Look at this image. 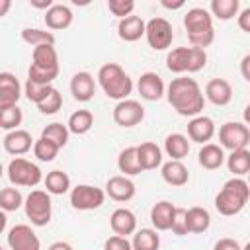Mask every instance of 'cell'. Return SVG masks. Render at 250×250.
Returning a JSON list of instances; mask_svg holds the SVG:
<instances>
[{"label":"cell","mask_w":250,"mask_h":250,"mask_svg":"<svg viewBox=\"0 0 250 250\" xmlns=\"http://www.w3.org/2000/svg\"><path fill=\"white\" fill-rule=\"evenodd\" d=\"M213 135H215V123H213L211 117L197 115V117L189 119V123H188V137H189V141L207 145L213 139Z\"/></svg>","instance_id":"2e32d148"},{"label":"cell","mask_w":250,"mask_h":250,"mask_svg":"<svg viewBox=\"0 0 250 250\" xmlns=\"http://www.w3.org/2000/svg\"><path fill=\"white\" fill-rule=\"evenodd\" d=\"M23 203H25V199H23V195H21V191L18 188H4L0 191V207L4 211H8V213L10 211H18Z\"/></svg>","instance_id":"74e56055"},{"label":"cell","mask_w":250,"mask_h":250,"mask_svg":"<svg viewBox=\"0 0 250 250\" xmlns=\"http://www.w3.org/2000/svg\"><path fill=\"white\" fill-rule=\"evenodd\" d=\"M205 98L215 105H227L232 100V86L225 78H213L205 86Z\"/></svg>","instance_id":"603a6c76"},{"label":"cell","mask_w":250,"mask_h":250,"mask_svg":"<svg viewBox=\"0 0 250 250\" xmlns=\"http://www.w3.org/2000/svg\"><path fill=\"white\" fill-rule=\"evenodd\" d=\"M23 121V113L18 105H12V107H6V109H0V127L4 131H16Z\"/></svg>","instance_id":"f35d334b"},{"label":"cell","mask_w":250,"mask_h":250,"mask_svg":"<svg viewBox=\"0 0 250 250\" xmlns=\"http://www.w3.org/2000/svg\"><path fill=\"white\" fill-rule=\"evenodd\" d=\"M61 107H62V96H61V92H59L57 88H53L51 94H49L41 104H37V109H39L41 113H45V115H53V113H57Z\"/></svg>","instance_id":"b9f144b4"},{"label":"cell","mask_w":250,"mask_h":250,"mask_svg":"<svg viewBox=\"0 0 250 250\" xmlns=\"http://www.w3.org/2000/svg\"><path fill=\"white\" fill-rule=\"evenodd\" d=\"M25 217L31 221L35 227H45L51 221L53 215V203H51V193L45 189H33L23 203Z\"/></svg>","instance_id":"ba28073f"},{"label":"cell","mask_w":250,"mask_h":250,"mask_svg":"<svg viewBox=\"0 0 250 250\" xmlns=\"http://www.w3.org/2000/svg\"><path fill=\"white\" fill-rule=\"evenodd\" d=\"M70 94L76 102H90L96 94V80L90 72H76L70 80Z\"/></svg>","instance_id":"ac0fdd59"},{"label":"cell","mask_w":250,"mask_h":250,"mask_svg":"<svg viewBox=\"0 0 250 250\" xmlns=\"http://www.w3.org/2000/svg\"><path fill=\"white\" fill-rule=\"evenodd\" d=\"M68 135H70L68 127L62 125V123H59V121L49 123V125L41 131V137L47 139V141H51V143H55L59 148H62V146L68 143Z\"/></svg>","instance_id":"8d00e7d4"},{"label":"cell","mask_w":250,"mask_h":250,"mask_svg":"<svg viewBox=\"0 0 250 250\" xmlns=\"http://www.w3.org/2000/svg\"><path fill=\"white\" fill-rule=\"evenodd\" d=\"M98 84L102 86L104 94L111 100H127V96L133 92V80L131 76L121 68L117 62H105L98 70Z\"/></svg>","instance_id":"3957f363"},{"label":"cell","mask_w":250,"mask_h":250,"mask_svg":"<svg viewBox=\"0 0 250 250\" xmlns=\"http://www.w3.org/2000/svg\"><path fill=\"white\" fill-rule=\"evenodd\" d=\"M162 180L174 188H182L189 180V172L182 160H168L162 164Z\"/></svg>","instance_id":"cb8c5ba5"},{"label":"cell","mask_w":250,"mask_h":250,"mask_svg":"<svg viewBox=\"0 0 250 250\" xmlns=\"http://www.w3.org/2000/svg\"><path fill=\"white\" fill-rule=\"evenodd\" d=\"M250 199V186L246 180L242 178H230L223 184L221 191L215 197V209L225 215V217H232L236 213H240L244 209V205Z\"/></svg>","instance_id":"7a4b0ae2"},{"label":"cell","mask_w":250,"mask_h":250,"mask_svg":"<svg viewBox=\"0 0 250 250\" xmlns=\"http://www.w3.org/2000/svg\"><path fill=\"white\" fill-rule=\"evenodd\" d=\"M117 168H119V172L123 176H137V174L145 172L143 166H141V160H139L137 146H127V148H123L119 152V156H117Z\"/></svg>","instance_id":"4316f807"},{"label":"cell","mask_w":250,"mask_h":250,"mask_svg":"<svg viewBox=\"0 0 250 250\" xmlns=\"http://www.w3.org/2000/svg\"><path fill=\"white\" fill-rule=\"evenodd\" d=\"M207 64V53L199 47H176L166 55V66L174 74L199 72Z\"/></svg>","instance_id":"8992f818"},{"label":"cell","mask_w":250,"mask_h":250,"mask_svg":"<svg viewBox=\"0 0 250 250\" xmlns=\"http://www.w3.org/2000/svg\"><path fill=\"white\" fill-rule=\"evenodd\" d=\"M43 184H45V188H47V191L51 195H64L70 189V178L62 170H51L45 176Z\"/></svg>","instance_id":"f546056e"},{"label":"cell","mask_w":250,"mask_h":250,"mask_svg":"<svg viewBox=\"0 0 250 250\" xmlns=\"http://www.w3.org/2000/svg\"><path fill=\"white\" fill-rule=\"evenodd\" d=\"M137 150H139V160H141L143 170H154L162 164V150L156 143H150V141L141 143Z\"/></svg>","instance_id":"f1b7e54d"},{"label":"cell","mask_w":250,"mask_h":250,"mask_svg":"<svg viewBox=\"0 0 250 250\" xmlns=\"http://www.w3.org/2000/svg\"><path fill=\"white\" fill-rule=\"evenodd\" d=\"M213 250H242V246L234 238H219L215 242Z\"/></svg>","instance_id":"bcb514c9"},{"label":"cell","mask_w":250,"mask_h":250,"mask_svg":"<svg viewBox=\"0 0 250 250\" xmlns=\"http://www.w3.org/2000/svg\"><path fill=\"white\" fill-rule=\"evenodd\" d=\"M197 162L205 168V170H217L225 164V150L221 145L215 143H207L201 146L199 154H197Z\"/></svg>","instance_id":"484cf974"},{"label":"cell","mask_w":250,"mask_h":250,"mask_svg":"<svg viewBox=\"0 0 250 250\" xmlns=\"http://www.w3.org/2000/svg\"><path fill=\"white\" fill-rule=\"evenodd\" d=\"M94 125V115L90 109H76L70 117H68V131L74 135H86Z\"/></svg>","instance_id":"836d02e7"},{"label":"cell","mask_w":250,"mask_h":250,"mask_svg":"<svg viewBox=\"0 0 250 250\" xmlns=\"http://www.w3.org/2000/svg\"><path fill=\"white\" fill-rule=\"evenodd\" d=\"M242 117H244V123H246V125H250V104L244 107V113H242Z\"/></svg>","instance_id":"db71d44e"},{"label":"cell","mask_w":250,"mask_h":250,"mask_svg":"<svg viewBox=\"0 0 250 250\" xmlns=\"http://www.w3.org/2000/svg\"><path fill=\"white\" fill-rule=\"evenodd\" d=\"M184 27L188 31V39L191 47L205 49L215 39L213 29V16L205 8H191L184 16Z\"/></svg>","instance_id":"277c9868"},{"label":"cell","mask_w":250,"mask_h":250,"mask_svg":"<svg viewBox=\"0 0 250 250\" xmlns=\"http://www.w3.org/2000/svg\"><path fill=\"white\" fill-rule=\"evenodd\" d=\"M248 186H250V172H248Z\"/></svg>","instance_id":"9f6ffc18"},{"label":"cell","mask_w":250,"mask_h":250,"mask_svg":"<svg viewBox=\"0 0 250 250\" xmlns=\"http://www.w3.org/2000/svg\"><path fill=\"white\" fill-rule=\"evenodd\" d=\"M21 39L31 45L33 49L39 47V45H55V35L51 31H45V29H37V27H23L21 29Z\"/></svg>","instance_id":"d590c367"},{"label":"cell","mask_w":250,"mask_h":250,"mask_svg":"<svg viewBox=\"0 0 250 250\" xmlns=\"http://www.w3.org/2000/svg\"><path fill=\"white\" fill-rule=\"evenodd\" d=\"M51 90H53L51 84H39V82H33V80H29V78H27V82H25V86H23L25 98H27L29 102H33L35 105L41 104V102L51 94Z\"/></svg>","instance_id":"ab89813d"},{"label":"cell","mask_w":250,"mask_h":250,"mask_svg":"<svg viewBox=\"0 0 250 250\" xmlns=\"http://www.w3.org/2000/svg\"><path fill=\"white\" fill-rule=\"evenodd\" d=\"M72 10L64 4H53L45 12V25L49 29H66L72 23Z\"/></svg>","instance_id":"d4e9b609"},{"label":"cell","mask_w":250,"mask_h":250,"mask_svg":"<svg viewBox=\"0 0 250 250\" xmlns=\"http://www.w3.org/2000/svg\"><path fill=\"white\" fill-rule=\"evenodd\" d=\"M219 141H221V146L229 148L230 152L246 148L250 143V129L246 123L227 121L219 127Z\"/></svg>","instance_id":"30bf717a"},{"label":"cell","mask_w":250,"mask_h":250,"mask_svg":"<svg viewBox=\"0 0 250 250\" xmlns=\"http://www.w3.org/2000/svg\"><path fill=\"white\" fill-rule=\"evenodd\" d=\"M8 8H10V0H0V16H6Z\"/></svg>","instance_id":"f5cc1de1"},{"label":"cell","mask_w":250,"mask_h":250,"mask_svg":"<svg viewBox=\"0 0 250 250\" xmlns=\"http://www.w3.org/2000/svg\"><path fill=\"white\" fill-rule=\"evenodd\" d=\"M104 250H133V244H131V240H127V236L113 234L105 240Z\"/></svg>","instance_id":"f6af8a7d"},{"label":"cell","mask_w":250,"mask_h":250,"mask_svg":"<svg viewBox=\"0 0 250 250\" xmlns=\"http://www.w3.org/2000/svg\"><path fill=\"white\" fill-rule=\"evenodd\" d=\"M47 250H72V246L68 244V242H62V240H59V242H53Z\"/></svg>","instance_id":"f907efd6"},{"label":"cell","mask_w":250,"mask_h":250,"mask_svg":"<svg viewBox=\"0 0 250 250\" xmlns=\"http://www.w3.org/2000/svg\"><path fill=\"white\" fill-rule=\"evenodd\" d=\"M209 10H211V16L227 21L240 14V2L238 0H211Z\"/></svg>","instance_id":"e575fe53"},{"label":"cell","mask_w":250,"mask_h":250,"mask_svg":"<svg viewBox=\"0 0 250 250\" xmlns=\"http://www.w3.org/2000/svg\"><path fill=\"white\" fill-rule=\"evenodd\" d=\"M107 10H109L115 18L123 20V18L133 16L135 2H133V0H109V2H107Z\"/></svg>","instance_id":"7bdbcfd3"},{"label":"cell","mask_w":250,"mask_h":250,"mask_svg":"<svg viewBox=\"0 0 250 250\" xmlns=\"http://www.w3.org/2000/svg\"><path fill=\"white\" fill-rule=\"evenodd\" d=\"M162 6L168 8V10H178V8L184 6V2H182V0H180V2H168V0H162Z\"/></svg>","instance_id":"816d5d0a"},{"label":"cell","mask_w":250,"mask_h":250,"mask_svg":"<svg viewBox=\"0 0 250 250\" xmlns=\"http://www.w3.org/2000/svg\"><path fill=\"white\" fill-rule=\"evenodd\" d=\"M176 215V205L162 199L158 203L152 205L150 209V223L156 230H170L172 229V221Z\"/></svg>","instance_id":"44dd1931"},{"label":"cell","mask_w":250,"mask_h":250,"mask_svg":"<svg viewBox=\"0 0 250 250\" xmlns=\"http://www.w3.org/2000/svg\"><path fill=\"white\" fill-rule=\"evenodd\" d=\"M236 23H238V27H240L242 31L250 33V8L240 10V14L236 16Z\"/></svg>","instance_id":"7dc6e473"},{"label":"cell","mask_w":250,"mask_h":250,"mask_svg":"<svg viewBox=\"0 0 250 250\" xmlns=\"http://www.w3.org/2000/svg\"><path fill=\"white\" fill-rule=\"evenodd\" d=\"M145 33H146V23H145L143 18H139V16L123 18V20H119V23H117V35H119L123 41H127V43L139 41Z\"/></svg>","instance_id":"7402d4cb"},{"label":"cell","mask_w":250,"mask_h":250,"mask_svg":"<svg viewBox=\"0 0 250 250\" xmlns=\"http://www.w3.org/2000/svg\"><path fill=\"white\" fill-rule=\"evenodd\" d=\"M168 104L184 117H197L205 105V96L193 78L178 76L168 84Z\"/></svg>","instance_id":"6da1fadb"},{"label":"cell","mask_w":250,"mask_h":250,"mask_svg":"<svg viewBox=\"0 0 250 250\" xmlns=\"http://www.w3.org/2000/svg\"><path fill=\"white\" fill-rule=\"evenodd\" d=\"M20 96H21V86L18 78L12 72H2L0 74V109L16 105Z\"/></svg>","instance_id":"ffe728a7"},{"label":"cell","mask_w":250,"mask_h":250,"mask_svg":"<svg viewBox=\"0 0 250 250\" xmlns=\"http://www.w3.org/2000/svg\"><path fill=\"white\" fill-rule=\"evenodd\" d=\"M164 150L170 156V160H182L189 152V141L182 133H170L164 139Z\"/></svg>","instance_id":"83f0119b"},{"label":"cell","mask_w":250,"mask_h":250,"mask_svg":"<svg viewBox=\"0 0 250 250\" xmlns=\"http://www.w3.org/2000/svg\"><path fill=\"white\" fill-rule=\"evenodd\" d=\"M105 201V191L96 188V186H88V184H80L76 188L70 189V205L76 211H94L100 209Z\"/></svg>","instance_id":"9c48e42d"},{"label":"cell","mask_w":250,"mask_h":250,"mask_svg":"<svg viewBox=\"0 0 250 250\" xmlns=\"http://www.w3.org/2000/svg\"><path fill=\"white\" fill-rule=\"evenodd\" d=\"M135 191H137V188H135L133 180H129V176H123V174L111 176L107 180V184H105V193L113 201H119V203L133 199L135 197Z\"/></svg>","instance_id":"5bb4252c"},{"label":"cell","mask_w":250,"mask_h":250,"mask_svg":"<svg viewBox=\"0 0 250 250\" xmlns=\"http://www.w3.org/2000/svg\"><path fill=\"white\" fill-rule=\"evenodd\" d=\"M6 242L10 250H41V240L29 225H14L6 234Z\"/></svg>","instance_id":"7c38bea8"},{"label":"cell","mask_w":250,"mask_h":250,"mask_svg":"<svg viewBox=\"0 0 250 250\" xmlns=\"http://www.w3.org/2000/svg\"><path fill=\"white\" fill-rule=\"evenodd\" d=\"M59 146L55 145V143H51V141H47V139H43V137H39L37 141H35V145H33V154H35V158L37 160H41V162H51V160H55V156L59 154Z\"/></svg>","instance_id":"60d3db41"},{"label":"cell","mask_w":250,"mask_h":250,"mask_svg":"<svg viewBox=\"0 0 250 250\" xmlns=\"http://www.w3.org/2000/svg\"><path fill=\"white\" fill-rule=\"evenodd\" d=\"M174 234L178 236H184L188 234V209L186 207H176V215H174V221H172V229H170Z\"/></svg>","instance_id":"ee69618b"},{"label":"cell","mask_w":250,"mask_h":250,"mask_svg":"<svg viewBox=\"0 0 250 250\" xmlns=\"http://www.w3.org/2000/svg\"><path fill=\"white\" fill-rule=\"evenodd\" d=\"M2 145H4V150H6L8 154L20 156V154L29 152V150L33 148L35 141L31 139V135H29L25 129H16V131L6 133V137H4V141H2Z\"/></svg>","instance_id":"e0dca14e"},{"label":"cell","mask_w":250,"mask_h":250,"mask_svg":"<svg viewBox=\"0 0 250 250\" xmlns=\"http://www.w3.org/2000/svg\"><path fill=\"white\" fill-rule=\"evenodd\" d=\"M211 225V215L205 207H189L188 209V230L193 234L205 232Z\"/></svg>","instance_id":"4dcf8cb0"},{"label":"cell","mask_w":250,"mask_h":250,"mask_svg":"<svg viewBox=\"0 0 250 250\" xmlns=\"http://www.w3.org/2000/svg\"><path fill=\"white\" fill-rule=\"evenodd\" d=\"M6 172H8V180H10L14 186L35 188L41 180H45L43 174H41V168H39L35 162L23 158V156L12 158V160L8 162V170H6Z\"/></svg>","instance_id":"52a82bcc"},{"label":"cell","mask_w":250,"mask_h":250,"mask_svg":"<svg viewBox=\"0 0 250 250\" xmlns=\"http://www.w3.org/2000/svg\"><path fill=\"white\" fill-rule=\"evenodd\" d=\"M242 250H250V242H248V244H246V246H244Z\"/></svg>","instance_id":"11a10c76"},{"label":"cell","mask_w":250,"mask_h":250,"mask_svg":"<svg viewBox=\"0 0 250 250\" xmlns=\"http://www.w3.org/2000/svg\"><path fill=\"white\" fill-rule=\"evenodd\" d=\"M133 250H158L160 248V234L156 229H141L133 234Z\"/></svg>","instance_id":"d6a6232c"},{"label":"cell","mask_w":250,"mask_h":250,"mask_svg":"<svg viewBox=\"0 0 250 250\" xmlns=\"http://www.w3.org/2000/svg\"><path fill=\"white\" fill-rule=\"evenodd\" d=\"M240 74L246 82H250V55H244L240 61Z\"/></svg>","instance_id":"c3c4849f"},{"label":"cell","mask_w":250,"mask_h":250,"mask_svg":"<svg viewBox=\"0 0 250 250\" xmlns=\"http://www.w3.org/2000/svg\"><path fill=\"white\" fill-rule=\"evenodd\" d=\"M29 4H31L33 8H37V10H45V12L53 6V2H51V0H29Z\"/></svg>","instance_id":"681fc988"},{"label":"cell","mask_w":250,"mask_h":250,"mask_svg":"<svg viewBox=\"0 0 250 250\" xmlns=\"http://www.w3.org/2000/svg\"><path fill=\"white\" fill-rule=\"evenodd\" d=\"M145 119V107L137 100H121L113 107V121L119 127H135Z\"/></svg>","instance_id":"4fadbf2b"},{"label":"cell","mask_w":250,"mask_h":250,"mask_svg":"<svg viewBox=\"0 0 250 250\" xmlns=\"http://www.w3.org/2000/svg\"><path fill=\"white\" fill-rule=\"evenodd\" d=\"M227 168H229V172H232L236 178L248 174V172H250V150H248V148L232 150V152L227 156Z\"/></svg>","instance_id":"1f68e13d"},{"label":"cell","mask_w":250,"mask_h":250,"mask_svg":"<svg viewBox=\"0 0 250 250\" xmlns=\"http://www.w3.org/2000/svg\"><path fill=\"white\" fill-rule=\"evenodd\" d=\"M146 43L150 45V49L154 51H164L172 45L174 39V29L172 23L164 18H152L146 21Z\"/></svg>","instance_id":"8fae6325"},{"label":"cell","mask_w":250,"mask_h":250,"mask_svg":"<svg viewBox=\"0 0 250 250\" xmlns=\"http://www.w3.org/2000/svg\"><path fill=\"white\" fill-rule=\"evenodd\" d=\"M59 76V55L55 45H39L31 53L27 78L39 84H51Z\"/></svg>","instance_id":"5b68a950"},{"label":"cell","mask_w":250,"mask_h":250,"mask_svg":"<svg viewBox=\"0 0 250 250\" xmlns=\"http://www.w3.org/2000/svg\"><path fill=\"white\" fill-rule=\"evenodd\" d=\"M137 90H139L143 100L156 102L164 96L166 86H164V80L156 72H145V74H141V78L137 82Z\"/></svg>","instance_id":"9a60e30c"},{"label":"cell","mask_w":250,"mask_h":250,"mask_svg":"<svg viewBox=\"0 0 250 250\" xmlns=\"http://www.w3.org/2000/svg\"><path fill=\"white\" fill-rule=\"evenodd\" d=\"M109 227L115 234L119 236H129V234H135L137 232V217L131 209L127 207H119L111 213L109 217Z\"/></svg>","instance_id":"d6986e66"}]
</instances>
